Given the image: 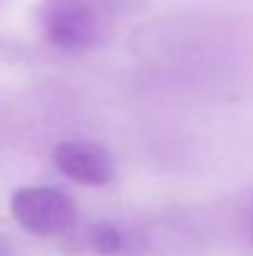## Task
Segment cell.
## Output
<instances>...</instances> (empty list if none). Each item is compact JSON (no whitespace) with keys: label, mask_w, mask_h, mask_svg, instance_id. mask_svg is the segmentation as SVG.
Returning a JSON list of instances; mask_svg holds the SVG:
<instances>
[{"label":"cell","mask_w":253,"mask_h":256,"mask_svg":"<svg viewBox=\"0 0 253 256\" xmlns=\"http://www.w3.org/2000/svg\"><path fill=\"white\" fill-rule=\"evenodd\" d=\"M10 214L20 229L35 236L67 234L77 222L72 196L55 186H20L10 199Z\"/></svg>","instance_id":"cell-1"},{"label":"cell","mask_w":253,"mask_h":256,"mask_svg":"<svg viewBox=\"0 0 253 256\" xmlns=\"http://www.w3.org/2000/svg\"><path fill=\"white\" fill-rule=\"evenodd\" d=\"M40 22L50 45L70 55L92 50L99 38V18L89 0H45Z\"/></svg>","instance_id":"cell-2"},{"label":"cell","mask_w":253,"mask_h":256,"mask_svg":"<svg viewBox=\"0 0 253 256\" xmlns=\"http://www.w3.org/2000/svg\"><path fill=\"white\" fill-rule=\"evenodd\" d=\"M52 162L67 179L82 186H104L114 179L112 154L97 142L65 140L52 150Z\"/></svg>","instance_id":"cell-3"},{"label":"cell","mask_w":253,"mask_h":256,"mask_svg":"<svg viewBox=\"0 0 253 256\" xmlns=\"http://www.w3.org/2000/svg\"><path fill=\"white\" fill-rule=\"evenodd\" d=\"M87 244H89L92 252H97L99 256H114L122 252V232L114 224H109V222H99V224L89 226Z\"/></svg>","instance_id":"cell-4"},{"label":"cell","mask_w":253,"mask_h":256,"mask_svg":"<svg viewBox=\"0 0 253 256\" xmlns=\"http://www.w3.org/2000/svg\"><path fill=\"white\" fill-rule=\"evenodd\" d=\"M102 5H107L109 10H119V12H132V10H139L147 0H99Z\"/></svg>","instance_id":"cell-5"},{"label":"cell","mask_w":253,"mask_h":256,"mask_svg":"<svg viewBox=\"0 0 253 256\" xmlns=\"http://www.w3.org/2000/svg\"><path fill=\"white\" fill-rule=\"evenodd\" d=\"M15 254V249H12V242L5 236V234H0V256H12Z\"/></svg>","instance_id":"cell-6"}]
</instances>
